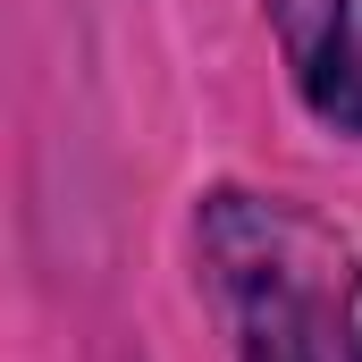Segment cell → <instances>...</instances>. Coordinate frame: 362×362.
<instances>
[{"label":"cell","mask_w":362,"mask_h":362,"mask_svg":"<svg viewBox=\"0 0 362 362\" xmlns=\"http://www.w3.org/2000/svg\"><path fill=\"white\" fill-rule=\"evenodd\" d=\"M194 262L236 362H362V253L320 211L211 185L194 211Z\"/></svg>","instance_id":"1"},{"label":"cell","mask_w":362,"mask_h":362,"mask_svg":"<svg viewBox=\"0 0 362 362\" xmlns=\"http://www.w3.org/2000/svg\"><path fill=\"white\" fill-rule=\"evenodd\" d=\"M270 25L295 68V93L329 127L362 135V0H270Z\"/></svg>","instance_id":"2"}]
</instances>
